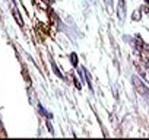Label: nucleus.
<instances>
[{
  "mask_svg": "<svg viewBox=\"0 0 149 140\" xmlns=\"http://www.w3.org/2000/svg\"><path fill=\"white\" fill-rule=\"evenodd\" d=\"M133 85H134V88H136V91H137V94H140L142 96H145V98H148L149 99V89L145 86V83L137 78V76H133Z\"/></svg>",
  "mask_w": 149,
  "mask_h": 140,
  "instance_id": "nucleus-1",
  "label": "nucleus"
},
{
  "mask_svg": "<svg viewBox=\"0 0 149 140\" xmlns=\"http://www.w3.org/2000/svg\"><path fill=\"white\" fill-rule=\"evenodd\" d=\"M12 12H13V16L18 19V24L22 26V25H24V22H22V18H21V15H19V10L15 8V5H13V3H12Z\"/></svg>",
  "mask_w": 149,
  "mask_h": 140,
  "instance_id": "nucleus-2",
  "label": "nucleus"
},
{
  "mask_svg": "<svg viewBox=\"0 0 149 140\" xmlns=\"http://www.w3.org/2000/svg\"><path fill=\"white\" fill-rule=\"evenodd\" d=\"M118 18L124 19V0H120L118 2Z\"/></svg>",
  "mask_w": 149,
  "mask_h": 140,
  "instance_id": "nucleus-3",
  "label": "nucleus"
},
{
  "mask_svg": "<svg viewBox=\"0 0 149 140\" xmlns=\"http://www.w3.org/2000/svg\"><path fill=\"white\" fill-rule=\"evenodd\" d=\"M70 60H72V64H73V66L78 64V55H76V54H70Z\"/></svg>",
  "mask_w": 149,
  "mask_h": 140,
  "instance_id": "nucleus-4",
  "label": "nucleus"
},
{
  "mask_svg": "<svg viewBox=\"0 0 149 140\" xmlns=\"http://www.w3.org/2000/svg\"><path fill=\"white\" fill-rule=\"evenodd\" d=\"M51 66H53V69H54V73H56L57 76H60V78H61V73L58 72V69H57V66L54 64V61H51Z\"/></svg>",
  "mask_w": 149,
  "mask_h": 140,
  "instance_id": "nucleus-5",
  "label": "nucleus"
},
{
  "mask_svg": "<svg viewBox=\"0 0 149 140\" xmlns=\"http://www.w3.org/2000/svg\"><path fill=\"white\" fill-rule=\"evenodd\" d=\"M133 19H136V21H139V19H140V15H139V12H136V13H134Z\"/></svg>",
  "mask_w": 149,
  "mask_h": 140,
  "instance_id": "nucleus-6",
  "label": "nucleus"
},
{
  "mask_svg": "<svg viewBox=\"0 0 149 140\" xmlns=\"http://www.w3.org/2000/svg\"><path fill=\"white\" fill-rule=\"evenodd\" d=\"M105 3H107V5H110V6H111V0H105Z\"/></svg>",
  "mask_w": 149,
  "mask_h": 140,
  "instance_id": "nucleus-7",
  "label": "nucleus"
},
{
  "mask_svg": "<svg viewBox=\"0 0 149 140\" xmlns=\"http://www.w3.org/2000/svg\"><path fill=\"white\" fill-rule=\"evenodd\" d=\"M146 3H148V5H149V0H146Z\"/></svg>",
  "mask_w": 149,
  "mask_h": 140,
  "instance_id": "nucleus-8",
  "label": "nucleus"
},
{
  "mask_svg": "<svg viewBox=\"0 0 149 140\" xmlns=\"http://www.w3.org/2000/svg\"><path fill=\"white\" fill-rule=\"evenodd\" d=\"M0 125H2V123H0Z\"/></svg>",
  "mask_w": 149,
  "mask_h": 140,
  "instance_id": "nucleus-9",
  "label": "nucleus"
}]
</instances>
